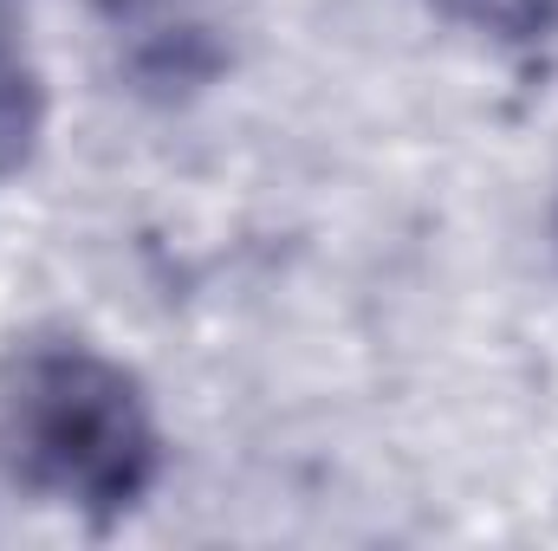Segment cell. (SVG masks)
Wrapping results in <instances>:
<instances>
[{"mask_svg":"<svg viewBox=\"0 0 558 551\" xmlns=\"http://www.w3.org/2000/svg\"><path fill=\"white\" fill-rule=\"evenodd\" d=\"M0 448L13 474L111 526L162 474V428L143 383L72 331L20 338L0 357Z\"/></svg>","mask_w":558,"mask_h":551,"instance_id":"cell-1","label":"cell"},{"mask_svg":"<svg viewBox=\"0 0 558 551\" xmlns=\"http://www.w3.org/2000/svg\"><path fill=\"white\" fill-rule=\"evenodd\" d=\"M39 131H46V85L26 52L20 0H0V182L26 169V156L39 149Z\"/></svg>","mask_w":558,"mask_h":551,"instance_id":"cell-3","label":"cell"},{"mask_svg":"<svg viewBox=\"0 0 558 551\" xmlns=\"http://www.w3.org/2000/svg\"><path fill=\"white\" fill-rule=\"evenodd\" d=\"M118 52V72L149 98H189L234 59L228 0H85Z\"/></svg>","mask_w":558,"mask_h":551,"instance_id":"cell-2","label":"cell"},{"mask_svg":"<svg viewBox=\"0 0 558 551\" xmlns=\"http://www.w3.org/2000/svg\"><path fill=\"white\" fill-rule=\"evenodd\" d=\"M428 7L500 46H539L558 33V0H428Z\"/></svg>","mask_w":558,"mask_h":551,"instance_id":"cell-4","label":"cell"}]
</instances>
